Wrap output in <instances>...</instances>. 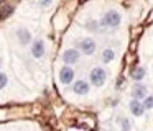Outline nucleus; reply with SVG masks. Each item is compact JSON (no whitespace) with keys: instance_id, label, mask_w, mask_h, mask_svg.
Instances as JSON below:
<instances>
[{"instance_id":"1","label":"nucleus","mask_w":153,"mask_h":131,"mask_svg":"<svg viewBox=\"0 0 153 131\" xmlns=\"http://www.w3.org/2000/svg\"><path fill=\"white\" fill-rule=\"evenodd\" d=\"M99 25L100 29H117L122 25V15L117 10L110 8L102 15V18L99 20Z\"/></svg>"},{"instance_id":"2","label":"nucleus","mask_w":153,"mask_h":131,"mask_svg":"<svg viewBox=\"0 0 153 131\" xmlns=\"http://www.w3.org/2000/svg\"><path fill=\"white\" fill-rule=\"evenodd\" d=\"M89 82H91V85L96 87V88L104 87L105 82H107V71L104 67H100V66L92 67L89 72Z\"/></svg>"},{"instance_id":"3","label":"nucleus","mask_w":153,"mask_h":131,"mask_svg":"<svg viewBox=\"0 0 153 131\" xmlns=\"http://www.w3.org/2000/svg\"><path fill=\"white\" fill-rule=\"evenodd\" d=\"M77 49L82 52V56H92L97 51V43L94 38L86 36V38H79L77 39Z\"/></svg>"},{"instance_id":"4","label":"nucleus","mask_w":153,"mask_h":131,"mask_svg":"<svg viewBox=\"0 0 153 131\" xmlns=\"http://www.w3.org/2000/svg\"><path fill=\"white\" fill-rule=\"evenodd\" d=\"M81 57H82V52H81L77 48H68V49H64L63 54H61L63 62H64V64H68V66L77 64V62L81 61Z\"/></svg>"},{"instance_id":"5","label":"nucleus","mask_w":153,"mask_h":131,"mask_svg":"<svg viewBox=\"0 0 153 131\" xmlns=\"http://www.w3.org/2000/svg\"><path fill=\"white\" fill-rule=\"evenodd\" d=\"M15 38H17V41L20 46H28V44L33 43V35H31V31L28 28H25V26H17V28H15Z\"/></svg>"},{"instance_id":"6","label":"nucleus","mask_w":153,"mask_h":131,"mask_svg":"<svg viewBox=\"0 0 153 131\" xmlns=\"http://www.w3.org/2000/svg\"><path fill=\"white\" fill-rule=\"evenodd\" d=\"M58 77H59V82L63 85H71L74 82V79H76V71H74L71 66L64 64L63 67L59 69V74H58Z\"/></svg>"},{"instance_id":"7","label":"nucleus","mask_w":153,"mask_h":131,"mask_svg":"<svg viewBox=\"0 0 153 131\" xmlns=\"http://www.w3.org/2000/svg\"><path fill=\"white\" fill-rule=\"evenodd\" d=\"M30 54L33 59H41L45 54H46V44H45V39L38 38L35 39L30 44Z\"/></svg>"},{"instance_id":"8","label":"nucleus","mask_w":153,"mask_h":131,"mask_svg":"<svg viewBox=\"0 0 153 131\" xmlns=\"http://www.w3.org/2000/svg\"><path fill=\"white\" fill-rule=\"evenodd\" d=\"M71 88L76 95H87L91 90V82L86 80V79H77L71 84Z\"/></svg>"},{"instance_id":"9","label":"nucleus","mask_w":153,"mask_h":131,"mask_svg":"<svg viewBox=\"0 0 153 131\" xmlns=\"http://www.w3.org/2000/svg\"><path fill=\"white\" fill-rule=\"evenodd\" d=\"M132 98H137V100H145L146 97H148V88H146L145 84H142V82H135L132 87Z\"/></svg>"},{"instance_id":"10","label":"nucleus","mask_w":153,"mask_h":131,"mask_svg":"<svg viewBox=\"0 0 153 131\" xmlns=\"http://www.w3.org/2000/svg\"><path fill=\"white\" fill-rule=\"evenodd\" d=\"M128 110H130V113H132L135 118H140V116H143V115H145L146 108H145V105H143L142 100L132 98V100H130V103H128Z\"/></svg>"},{"instance_id":"11","label":"nucleus","mask_w":153,"mask_h":131,"mask_svg":"<svg viewBox=\"0 0 153 131\" xmlns=\"http://www.w3.org/2000/svg\"><path fill=\"white\" fill-rule=\"evenodd\" d=\"M115 57H117L115 49L114 48H104L99 54V62L100 64H110V62L115 61Z\"/></svg>"},{"instance_id":"12","label":"nucleus","mask_w":153,"mask_h":131,"mask_svg":"<svg viewBox=\"0 0 153 131\" xmlns=\"http://www.w3.org/2000/svg\"><path fill=\"white\" fill-rule=\"evenodd\" d=\"M145 74H146V69L143 67V66H138V67L133 69L130 75H132V79H133L135 82H142L143 79H145Z\"/></svg>"},{"instance_id":"13","label":"nucleus","mask_w":153,"mask_h":131,"mask_svg":"<svg viewBox=\"0 0 153 131\" xmlns=\"http://www.w3.org/2000/svg\"><path fill=\"white\" fill-rule=\"evenodd\" d=\"M119 124H120V131H132V128H133L132 120L127 118V116H120L119 118Z\"/></svg>"},{"instance_id":"14","label":"nucleus","mask_w":153,"mask_h":131,"mask_svg":"<svg viewBox=\"0 0 153 131\" xmlns=\"http://www.w3.org/2000/svg\"><path fill=\"white\" fill-rule=\"evenodd\" d=\"M86 29H89V31L96 33L100 29V25H99V20H94V18H89L86 21Z\"/></svg>"},{"instance_id":"15","label":"nucleus","mask_w":153,"mask_h":131,"mask_svg":"<svg viewBox=\"0 0 153 131\" xmlns=\"http://www.w3.org/2000/svg\"><path fill=\"white\" fill-rule=\"evenodd\" d=\"M7 85H8V75L4 71H0V90H4Z\"/></svg>"},{"instance_id":"16","label":"nucleus","mask_w":153,"mask_h":131,"mask_svg":"<svg viewBox=\"0 0 153 131\" xmlns=\"http://www.w3.org/2000/svg\"><path fill=\"white\" fill-rule=\"evenodd\" d=\"M143 105H145L146 110H153V95H148V97L143 100Z\"/></svg>"},{"instance_id":"17","label":"nucleus","mask_w":153,"mask_h":131,"mask_svg":"<svg viewBox=\"0 0 153 131\" xmlns=\"http://www.w3.org/2000/svg\"><path fill=\"white\" fill-rule=\"evenodd\" d=\"M53 2L54 0H38V5H40V8L46 10V8H50V7L53 5Z\"/></svg>"},{"instance_id":"18","label":"nucleus","mask_w":153,"mask_h":131,"mask_svg":"<svg viewBox=\"0 0 153 131\" xmlns=\"http://www.w3.org/2000/svg\"><path fill=\"white\" fill-rule=\"evenodd\" d=\"M152 72H153V64H152Z\"/></svg>"}]
</instances>
